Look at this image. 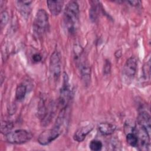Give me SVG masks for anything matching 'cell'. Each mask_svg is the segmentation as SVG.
<instances>
[{"label": "cell", "mask_w": 151, "mask_h": 151, "mask_svg": "<svg viewBox=\"0 0 151 151\" xmlns=\"http://www.w3.org/2000/svg\"><path fill=\"white\" fill-rule=\"evenodd\" d=\"M71 97V90L69 84V78L67 73L63 74V85L60 88V96L58 100V106L61 110L67 107L68 102Z\"/></svg>", "instance_id": "cell-5"}, {"label": "cell", "mask_w": 151, "mask_h": 151, "mask_svg": "<svg viewBox=\"0 0 151 151\" xmlns=\"http://www.w3.org/2000/svg\"><path fill=\"white\" fill-rule=\"evenodd\" d=\"M61 55L58 51H54L51 54L50 59L49 71L50 75L52 80H58L61 74Z\"/></svg>", "instance_id": "cell-8"}, {"label": "cell", "mask_w": 151, "mask_h": 151, "mask_svg": "<svg viewBox=\"0 0 151 151\" xmlns=\"http://www.w3.org/2000/svg\"><path fill=\"white\" fill-rule=\"evenodd\" d=\"M98 129L101 134L108 136L113 134L115 132L116 126L110 123H101L99 125Z\"/></svg>", "instance_id": "cell-14"}, {"label": "cell", "mask_w": 151, "mask_h": 151, "mask_svg": "<svg viewBox=\"0 0 151 151\" xmlns=\"http://www.w3.org/2000/svg\"><path fill=\"white\" fill-rule=\"evenodd\" d=\"M128 3H129L132 6H137L140 3V1H127Z\"/></svg>", "instance_id": "cell-24"}, {"label": "cell", "mask_w": 151, "mask_h": 151, "mask_svg": "<svg viewBox=\"0 0 151 151\" xmlns=\"http://www.w3.org/2000/svg\"><path fill=\"white\" fill-rule=\"evenodd\" d=\"M32 29L37 37H42L49 28L48 15L44 9H40L35 15L33 22Z\"/></svg>", "instance_id": "cell-4"}, {"label": "cell", "mask_w": 151, "mask_h": 151, "mask_svg": "<svg viewBox=\"0 0 151 151\" xmlns=\"http://www.w3.org/2000/svg\"><path fill=\"white\" fill-rule=\"evenodd\" d=\"M63 21L67 32L74 34L79 22V6L77 2L71 1L67 3L64 11Z\"/></svg>", "instance_id": "cell-1"}, {"label": "cell", "mask_w": 151, "mask_h": 151, "mask_svg": "<svg viewBox=\"0 0 151 151\" xmlns=\"http://www.w3.org/2000/svg\"><path fill=\"white\" fill-rule=\"evenodd\" d=\"M110 63L109 60H106L104 66V72L105 74H109L110 71V68H111V66H110Z\"/></svg>", "instance_id": "cell-23"}, {"label": "cell", "mask_w": 151, "mask_h": 151, "mask_svg": "<svg viewBox=\"0 0 151 151\" xmlns=\"http://www.w3.org/2000/svg\"><path fill=\"white\" fill-rule=\"evenodd\" d=\"M6 140L12 144H22L28 142L32 137L31 133L24 129H18L5 134Z\"/></svg>", "instance_id": "cell-6"}, {"label": "cell", "mask_w": 151, "mask_h": 151, "mask_svg": "<svg viewBox=\"0 0 151 151\" xmlns=\"http://www.w3.org/2000/svg\"><path fill=\"white\" fill-rule=\"evenodd\" d=\"M150 114L145 111H142L138 114L137 118V124L146 129L149 132H150Z\"/></svg>", "instance_id": "cell-11"}, {"label": "cell", "mask_w": 151, "mask_h": 151, "mask_svg": "<svg viewBox=\"0 0 151 151\" xmlns=\"http://www.w3.org/2000/svg\"><path fill=\"white\" fill-rule=\"evenodd\" d=\"M137 61L134 57H131L127 60L123 69V75L127 81H130L133 79L137 71Z\"/></svg>", "instance_id": "cell-9"}, {"label": "cell", "mask_w": 151, "mask_h": 151, "mask_svg": "<svg viewBox=\"0 0 151 151\" xmlns=\"http://www.w3.org/2000/svg\"><path fill=\"white\" fill-rule=\"evenodd\" d=\"M61 126L55 124L52 129L42 132L38 137V142L43 146L47 145L56 139L61 134Z\"/></svg>", "instance_id": "cell-7"}, {"label": "cell", "mask_w": 151, "mask_h": 151, "mask_svg": "<svg viewBox=\"0 0 151 151\" xmlns=\"http://www.w3.org/2000/svg\"><path fill=\"white\" fill-rule=\"evenodd\" d=\"M143 76L145 79L148 78L149 80L150 78V60L147 61V63H146V64L144 65L143 68Z\"/></svg>", "instance_id": "cell-20"}, {"label": "cell", "mask_w": 151, "mask_h": 151, "mask_svg": "<svg viewBox=\"0 0 151 151\" xmlns=\"http://www.w3.org/2000/svg\"><path fill=\"white\" fill-rule=\"evenodd\" d=\"M8 21V14L6 11H2L1 13V27L5 26Z\"/></svg>", "instance_id": "cell-21"}, {"label": "cell", "mask_w": 151, "mask_h": 151, "mask_svg": "<svg viewBox=\"0 0 151 151\" xmlns=\"http://www.w3.org/2000/svg\"><path fill=\"white\" fill-rule=\"evenodd\" d=\"M17 5L21 14L24 15H28L29 14L30 4L32 2V1H18L17 2Z\"/></svg>", "instance_id": "cell-15"}, {"label": "cell", "mask_w": 151, "mask_h": 151, "mask_svg": "<svg viewBox=\"0 0 151 151\" xmlns=\"http://www.w3.org/2000/svg\"><path fill=\"white\" fill-rule=\"evenodd\" d=\"M90 3L91 4V7L89 12L90 18L92 21L96 22L99 16L100 10V2L97 1H91Z\"/></svg>", "instance_id": "cell-13"}, {"label": "cell", "mask_w": 151, "mask_h": 151, "mask_svg": "<svg viewBox=\"0 0 151 151\" xmlns=\"http://www.w3.org/2000/svg\"><path fill=\"white\" fill-rule=\"evenodd\" d=\"M32 59L34 63H39L41 61L42 57L39 53H35L32 56Z\"/></svg>", "instance_id": "cell-22"}, {"label": "cell", "mask_w": 151, "mask_h": 151, "mask_svg": "<svg viewBox=\"0 0 151 151\" xmlns=\"http://www.w3.org/2000/svg\"><path fill=\"white\" fill-rule=\"evenodd\" d=\"M13 127V124L10 122L4 121L2 122L1 123V131L2 133L4 134H7L8 133L11 132V130Z\"/></svg>", "instance_id": "cell-18"}, {"label": "cell", "mask_w": 151, "mask_h": 151, "mask_svg": "<svg viewBox=\"0 0 151 151\" xmlns=\"http://www.w3.org/2000/svg\"><path fill=\"white\" fill-rule=\"evenodd\" d=\"M55 114V105L52 101L42 97L38 107V116L43 126L48 125Z\"/></svg>", "instance_id": "cell-3"}, {"label": "cell", "mask_w": 151, "mask_h": 151, "mask_svg": "<svg viewBox=\"0 0 151 151\" xmlns=\"http://www.w3.org/2000/svg\"><path fill=\"white\" fill-rule=\"evenodd\" d=\"M73 54L75 63L79 69L81 77L84 84L88 85L91 79V68L84 49L80 45L75 44L73 47Z\"/></svg>", "instance_id": "cell-2"}, {"label": "cell", "mask_w": 151, "mask_h": 151, "mask_svg": "<svg viewBox=\"0 0 151 151\" xmlns=\"http://www.w3.org/2000/svg\"><path fill=\"white\" fill-rule=\"evenodd\" d=\"M47 4L51 14L55 16L61 12L63 7L64 1L60 0L47 1Z\"/></svg>", "instance_id": "cell-12"}, {"label": "cell", "mask_w": 151, "mask_h": 151, "mask_svg": "<svg viewBox=\"0 0 151 151\" xmlns=\"http://www.w3.org/2000/svg\"><path fill=\"white\" fill-rule=\"evenodd\" d=\"M102 147H103V144L99 140H93L90 142L89 144L90 149L93 151L100 150Z\"/></svg>", "instance_id": "cell-19"}, {"label": "cell", "mask_w": 151, "mask_h": 151, "mask_svg": "<svg viewBox=\"0 0 151 151\" xmlns=\"http://www.w3.org/2000/svg\"><path fill=\"white\" fill-rule=\"evenodd\" d=\"M93 127L94 126L92 124H88L80 127L75 132L74 134V140L78 142H83L85 139L87 134L90 133V132L93 130Z\"/></svg>", "instance_id": "cell-10"}, {"label": "cell", "mask_w": 151, "mask_h": 151, "mask_svg": "<svg viewBox=\"0 0 151 151\" xmlns=\"http://www.w3.org/2000/svg\"><path fill=\"white\" fill-rule=\"evenodd\" d=\"M126 141L130 146L132 147H137L138 139L134 131L132 132H128L126 134Z\"/></svg>", "instance_id": "cell-17"}, {"label": "cell", "mask_w": 151, "mask_h": 151, "mask_svg": "<svg viewBox=\"0 0 151 151\" xmlns=\"http://www.w3.org/2000/svg\"><path fill=\"white\" fill-rule=\"evenodd\" d=\"M27 87L23 84H20L17 86L15 90V99L18 101L22 100L27 93Z\"/></svg>", "instance_id": "cell-16"}]
</instances>
